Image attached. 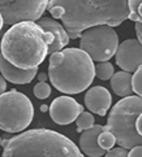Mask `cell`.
I'll return each mask as SVG.
<instances>
[{
	"instance_id": "cell-19",
	"label": "cell",
	"mask_w": 142,
	"mask_h": 157,
	"mask_svg": "<svg viewBox=\"0 0 142 157\" xmlns=\"http://www.w3.org/2000/svg\"><path fill=\"white\" fill-rule=\"evenodd\" d=\"M98 143H99V147H100L102 149H104V151H111V149L113 148V145H115V143H117V142H116V138H115V135H113L112 132L104 130V131L99 135Z\"/></svg>"
},
{
	"instance_id": "cell-24",
	"label": "cell",
	"mask_w": 142,
	"mask_h": 157,
	"mask_svg": "<svg viewBox=\"0 0 142 157\" xmlns=\"http://www.w3.org/2000/svg\"><path fill=\"white\" fill-rule=\"evenodd\" d=\"M134 30H136V35H137V39H138V40L141 42V44H142V24H140V22H136Z\"/></svg>"
},
{
	"instance_id": "cell-22",
	"label": "cell",
	"mask_w": 142,
	"mask_h": 157,
	"mask_svg": "<svg viewBox=\"0 0 142 157\" xmlns=\"http://www.w3.org/2000/svg\"><path fill=\"white\" fill-rule=\"evenodd\" d=\"M129 152H127V149H124V148H112L111 151H108L104 157H128Z\"/></svg>"
},
{
	"instance_id": "cell-15",
	"label": "cell",
	"mask_w": 142,
	"mask_h": 157,
	"mask_svg": "<svg viewBox=\"0 0 142 157\" xmlns=\"http://www.w3.org/2000/svg\"><path fill=\"white\" fill-rule=\"evenodd\" d=\"M133 75L128 71H117L115 75L111 78V88L115 92V95L120 98H128L132 96L133 94V83H132Z\"/></svg>"
},
{
	"instance_id": "cell-20",
	"label": "cell",
	"mask_w": 142,
	"mask_h": 157,
	"mask_svg": "<svg viewBox=\"0 0 142 157\" xmlns=\"http://www.w3.org/2000/svg\"><path fill=\"white\" fill-rule=\"evenodd\" d=\"M33 91H34L35 98L43 100V99H47L51 95V86L47 85L46 82H39V83H37V85L34 86Z\"/></svg>"
},
{
	"instance_id": "cell-23",
	"label": "cell",
	"mask_w": 142,
	"mask_h": 157,
	"mask_svg": "<svg viewBox=\"0 0 142 157\" xmlns=\"http://www.w3.org/2000/svg\"><path fill=\"white\" fill-rule=\"evenodd\" d=\"M128 157H142V145H138V147L130 149Z\"/></svg>"
},
{
	"instance_id": "cell-11",
	"label": "cell",
	"mask_w": 142,
	"mask_h": 157,
	"mask_svg": "<svg viewBox=\"0 0 142 157\" xmlns=\"http://www.w3.org/2000/svg\"><path fill=\"white\" fill-rule=\"evenodd\" d=\"M112 98L110 91L103 86H94L87 90L85 95V105L86 108L98 116H106L111 108Z\"/></svg>"
},
{
	"instance_id": "cell-6",
	"label": "cell",
	"mask_w": 142,
	"mask_h": 157,
	"mask_svg": "<svg viewBox=\"0 0 142 157\" xmlns=\"http://www.w3.org/2000/svg\"><path fill=\"white\" fill-rule=\"evenodd\" d=\"M34 118V106L30 99L17 90L0 95V130L21 132Z\"/></svg>"
},
{
	"instance_id": "cell-26",
	"label": "cell",
	"mask_w": 142,
	"mask_h": 157,
	"mask_svg": "<svg viewBox=\"0 0 142 157\" xmlns=\"http://www.w3.org/2000/svg\"><path fill=\"white\" fill-rule=\"evenodd\" d=\"M136 128H137V132L142 136V114H140V117L137 118V123H136Z\"/></svg>"
},
{
	"instance_id": "cell-30",
	"label": "cell",
	"mask_w": 142,
	"mask_h": 157,
	"mask_svg": "<svg viewBox=\"0 0 142 157\" xmlns=\"http://www.w3.org/2000/svg\"><path fill=\"white\" fill-rule=\"evenodd\" d=\"M0 55H2V40H0Z\"/></svg>"
},
{
	"instance_id": "cell-17",
	"label": "cell",
	"mask_w": 142,
	"mask_h": 157,
	"mask_svg": "<svg viewBox=\"0 0 142 157\" xmlns=\"http://www.w3.org/2000/svg\"><path fill=\"white\" fill-rule=\"evenodd\" d=\"M94 116L91 114V112H83L78 116V118L76 120V123H77V131L79 132H83L91 128L94 126Z\"/></svg>"
},
{
	"instance_id": "cell-2",
	"label": "cell",
	"mask_w": 142,
	"mask_h": 157,
	"mask_svg": "<svg viewBox=\"0 0 142 157\" xmlns=\"http://www.w3.org/2000/svg\"><path fill=\"white\" fill-rule=\"evenodd\" d=\"M55 38L37 22H20L5 31L2 39V56L16 68L30 70L41 65Z\"/></svg>"
},
{
	"instance_id": "cell-29",
	"label": "cell",
	"mask_w": 142,
	"mask_h": 157,
	"mask_svg": "<svg viewBox=\"0 0 142 157\" xmlns=\"http://www.w3.org/2000/svg\"><path fill=\"white\" fill-rule=\"evenodd\" d=\"M41 110L43 112V113H44V112H47V110H50V106H47V105H41Z\"/></svg>"
},
{
	"instance_id": "cell-10",
	"label": "cell",
	"mask_w": 142,
	"mask_h": 157,
	"mask_svg": "<svg viewBox=\"0 0 142 157\" xmlns=\"http://www.w3.org/2000/svg\"><path fill=\"white\" fill-rule=\"evenodd\" d=\"M116 64L123 71L134 73L142 66V44L138 39H127L117 48Z\"/></svg>"
},
{
	"instance_id": "cell-1",
	"label": "cell",
	"mask_w": 142,
	"mask_h": 157,
	"mask_svg": "<svg viewBox=\"0 0 142 157\" xmlns=\"http://www.w3.org/2000/svg\"><path fill=\"white\" fill-rule=\"evenodd\" d=\"M47 10L61 20L67 31L81 33L94 26H117L129 18L128 0H50Z\"/></svg>"
},
{
	"instance_id": "cell-14",
	"label": "cell",
	"mask_w": 142,
	"mask_h": 157,
	"mask_svg": "<svg viewBox=\"0 0 142 157\" xmlns=\"http://www.w3.org/2000/svg\"><path fill=\"white\" fill-rule=\"evenodd\" d=\"M0 73L4 77V79L10 83H14V85H26V83H30L34 79V77L38 74V68L30 69V70L16 68V66L8 63L0 55Z\"/></svg>"
},
{
	"instance_id": "cell-9",
	"label": "cell",
	"mask_w": 142,
	"mask_h": 157,
	"mask_svg": "<svg viewBox=\"0 0 142 157\" xmlns=\"http://www.w3.org/2000/svg\"><path fill=\"white\" fill-rule=\"evenodd\" d=\"M50 116L58 125H69L83 113V106L78 104L73 98L59 96L50 105Z\"/></svg>"
},
{
	"instance_id": "cell-8",
	"label": "cell",
	"mask_w": 142,
	"mask_h": 157,
	"mask_svg": "<svg viewBox=\"0 0 142 157\" xmlns=\"http://www.w3.org/2000/svg\"><path fill=\"white\" fill-rule=\"evenodd\" d=\"M50 0H0V13L4 24L13 26L20 22H35L42 18Z\"/></svg>"
},
{
	"instance_id": "cell-18",
	"label": "cell",
	"mask_w": 142,
	"mask_h": 157,
	"mask_svg": "<svg viewBox=\"0 0 142 157\" xmlns=\"http://www.w3.org/2000/svg\"><path fill=\"white\" fill-rule=\"evenodd\" d=\"M129 7V20L133 22L142 24V0H128Z\"/></svg>"
},
{
	"instance_id": "cell-7",
	"label": "cell",
	"mask_w": 142,
	"mask_h": 157,
	"mask_svg": "<svg viewBox=\"0 0 142 157\" xmlns=\"http://www.w3.org/2000/svg\"><path fill=\"white\" fill-rule=\"evenodd\" d=\"M119 35L112 26L100 25L85 30L79 40V48L89 53L93 61L103 63L115 56L119 48Z\"/></svg>"
},
{
	"instance_id": "cell-31",
	"label": "cell",
	"mask_w": 142,
	"mask_h": 157,
	"mask_svg": "<svg viewBox=\"0 0 142 157\" xmlns=\"http://www.w3.org/2000/svg\"><path fill=\"white\" fill-rule=\"evenodd\" d=\"M2 140H3V139H2V138H0V145H2Z\"/></svg>"
},
{
	"instance_id": "cell-27",
	"label": "cell",
	"mask_w": 142,
	"mask_h": 157,
	"mask_svg": "<svg viewBox=\"0 0 142 157\" xmlns=\"http://www.w3.org/2000/svg\"><path fill=\"white\" fill-rule=\"evenodd\" d=\"M48 78V74H46V73H39L38 74V81L39 82H46Z\"/></svg>"
},
{
	"instance_id": "cell-3",
	"label": "cell",
	"mask_w": 142,
	"mask_h": 157,
	"mask_svg": "<svg viewBox=\"0 0 142 157\" xmlns=\"http://www.w3.org/2000/svg\"><path fill=\"white\" fill-rule=\"evenodd\" d=\"M94 77V61L81 48H65L50 56L48 79L60 92H82L93 83Z\"/></svg>"
},
{
	"instance_id": "cell-12",
	"label": "cell",
	"mask_w": 142,
	"mask_h": 157,
	"mask_svg": "<svg viewBox=\"0 0 142 157\" xmlns=\"http://www.w3.org/2000/svg\"><path fill=\"white\" fill-rule=\"evenodd\" d=\"M37 24L42 27L44 31H48L54 35L55 40L54 43L50 46L48 48V55H54L56 52L63 51V48L69 43V35H68V31L65 30V27H63V25L59 24L55 18L51 17H42Z\"/></svg>"
},
{
	"instance_id": "cell-16",
	"label": "cell",
	"mask_w": 142,
	"mask_h": 157,
	"mask_svg": "<svg viewBox=\"0 0 142 157\" xmlns=\"http://www.w3.org/2000/svg\"><path fill=\"white\" fill-rule=\"evenodd\" d=\"M95 75L98 77L100 81H111V78L115 75L113 65L111 63H108V61L98 63L95 65Z\"/></svg>"
},
{
	"instance_id": "cell-13",
	"label": "cell",
	"mask_w": 142,
	"mask_h": 157,
	"mask_svg": "<svg viewBox=\"0 0 142 157\" xmlns=\"http://www.w3.org/2000/svg\"><path fill=\"white\" fill-rule=\"evenodd\" d=\"M106 130V126L94 125L91 128L81 132L79 135V149L87 157H102L104 156V149L99 147L98 138Z\"/></svg>"
},
{
	"instance_id": "cell-28",
	"label": "cell",
	"mask_w": 142,
	"mask_h": 157,
	"mask_svg": "<svg viewBox=\"0 0 142 157\" xmlns=\"http://www.w3.org/2000/svg\"><path fill=\"white\" fill-rule=\"evenodd\" d=\"M5 24H4V18H3V16H2V13H0V31L3 30V26H4Z\"/></svg>"
},
{
	"instance_id": "cell-21",
	"label": "cell",
	"mask_w": 142,
	"mask_h": 157,
	"mask_svg": "<svg viewBox=\"0 0 142 157\" xmlns=\"http://www.w3.org/2000/svg\"><path fill=\"white\" fill-rule=\"evenodd\" d=\"M132 83H133V92H136L137 96L142 98V66L133 73Z\"/></svg>"
},
{
	"instance_id": "cell-4",
	"label": "cell",
	"mask_w": 142,
	"mask_h": 157,
	"mask_svg": "<svg viewBox=\"0 0 142 157\" xmlns=\"http://www.w3.org/2000/svg\"><path fill=\"white\" fill-rule=\"evenodd\" d=\"M3 157H83V155L63 134L48 128H34L8 139Z\"/></svg>"
},
{
	"instance_id": "cell-5",
	"label": "cell",
	"mask_w": 142,
	"mask_h": 157,
	"mask_svg": "<svg viewBox=\"0 0 142 157\" xmlns=\"http://www.w3.org/2000/svg\"><path fill=\"white\" fill-rule=\"evenodd\" d=\"M140 114H142V98L137 95L123 98L111 109L106 131L112 132L117 144L124 149L142 145V136L136 128Z\"/></svg>"
},
{
	"instance_id": "cell-25",
	"label": "cell",
	"mask_w": 142,
	"mask_h": 157,
	"mask_svg": "<svg viewBox=\"0 0 142 157\" xmlns=\"http://www.w3.org/2000/svg\"><path fill=\"white\" fill-rule=\"evenodd\" d=\"M5 90H7V82H5L3 75H0V95H3Z\"/></svg>"
}]
</instances>
